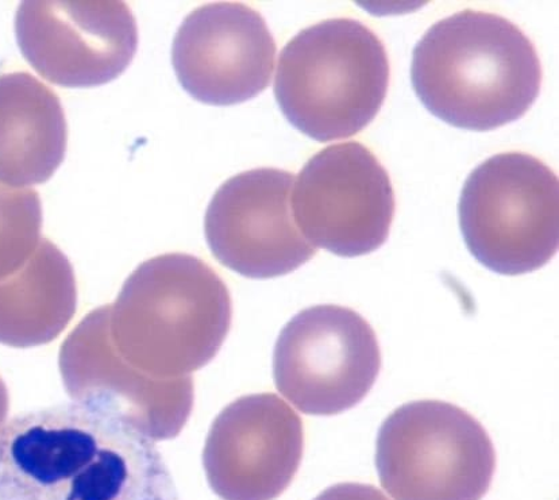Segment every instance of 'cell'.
Returning a JSON list of instances; mask_svg holds the SVG:
<instances>
[{
    "label": "cell",
    "mask_w": 559,
    "mask_h": 500,
    "mask_svg": "<svg viewBox=\"0 0 559 500\" xmlns=\"http://www.w3.org/2000/svg\"><path fill=\"white\" fill-rule=\"evenodd\" d=\"M0 500H179L151 437L87 406L19 414L0 426Z\"/></svg>",
    "instance_id": "1"
},
{
    "label": "cell",
    "mask_w": 559,
    "mask_h": 500,
    "mask_svg": "<svg viewBox=\"0 0 559 500\" xmlns=\"http://www.w3.org/2000/svg\"><path fill=\"white\" fill-rule=\"evenodd\" d=\"M411 79L432 116L455 128L488 132L532 109L542 67L534 44L512 22L465 10L421 37Z\"/></svg>",
    "instance_id": "2"
},
{
    "label": "cell",
    "mask_w": 559,
    "mask_h": 500,
    "mask_svg": "<svg viewBox=\"0 0 559 500\" xmlns=\"http://www.w3.org/2000/svg\"><path fill=\"white\" fill-rule=\"evenodd\" d=\"M114 346L146 377H191L214 359L229 334V289L203 260L158 255L142 263L110 305Z\"/></svg>",
    "instance_id": "3"
},
{
    "label": "cell",
    "mask_w": 559,
    "mask_h": 500,
    "mask_svg": "<svg viewBox=\"0 0 559 500\" xmlns=\"http://www.w3.org/2000/svg\"><path fill=\"white\" fill-rule=\"evenodd\" d=\"M384 44L350 19L319 22L280 53L275 96L285 118L319 142L352 138L373 121L386 98Z\"/></svg>",
    "instance_id": "4"
},
{
    "label": "cell",
    "mask_w": 559,
    "mask_h": 500,
    "mask_svg": "<svg viewBox=\"0 0 559 500\" xmlns=\"http://www.w3.org/2000/svg\"><path fill=\"white\" fill-rule=\"evenodd\" d=\"M459 215L466 247L484 266L500 275L528 274L558 250V178L526 153H501L467 178Z\"/></svg>",
    "instance_id": "5"
},
{
    "label": "cell",
    "mask_w": 559,
    "mask_h": 500,
    "mask_svg": "<svg viewBox=\"0 0 559 500\" xmlns=\"http://www.w3.org/2000/svg\"><path fill=\"white\" fill-rule=\"evenodd\" d=\"M376 467L393 500H481L496 452L487 430L452 403L418 401L382 424Z\"/></svg>",
    "instance_id": "6"
},
{
    "label": "cell",
    "mask_w": 559,
    "mask_h": 500,
    "mask_svg": "<svg viewBox=\"0 0 559 500\" xmlns=\"http://www.w3.org/2000/svg\"><path fill=\"white\" fill-rule=\"evenodd\" d=\"M381 369L373 328L347 307L322 305L295 316L273 355L276 388L308 416H336L358 405Z\"/></svg>",
    "instance_id": "7"
},
{
    "label": "cell",
    "mask_w": 559,
    "mask_h": 500,
    "mask_svg": "<svg viewBox=\"0 0 559 500\" xmlns=\"http://www.w3.org/2000/svg\"><path fill=\"white\" fill-rule=\"evenodd\" d=\"M293 212L306 240L341 258L384 246L395 217L390 175L359 142L331 145L295 179Z\"/></svg>",
    "instance_id": "8"
},
{
    "label": "cell",
    "mask_w": 559,
    "mask_h": 500,
    "mask_svg": "<svg viewBox=\"0 0 559 500\" xmlns=\"http://www.w3.org/2000/svg\"><path fill=\"white\" fill-rule=\"evenodd\" d=\"M110 312V305L90 312L62 344L67 394L78 405L123 419L153 441L173 440L191 416L193 380H157L129 366L114 346Z\"/></svg>",
    "instance_id": "9"
},
{
    "label": "cell",
    "mask_w": 559,
    "mask_h": 500,
    "mask_svg": "<svg viewBox=\"0 0 559 500\" xmlns=\"http://www.w3.org/2000/svg\"><path fill=\"white\" fill-rule=\"evenodd\" d=\"M15 33L28 64L71 88L112 82L139 48V28L123 2H24Z\"/></svg>",
    "instance_id": "10"
},
{
    "label": "cell",
    "mask_w": 559,
    "mask_h": 500,
    "mask_svg": "<svg viewBox=\"0 0 559 500\" xmlns=\"http://www.w3.org/2000/svg\"><path fill=\"white\" fill-rule=\"evenodd\" d=\"M295 175L275 168L239 174L215 192L204 230L219 263L250 278L288 275L317 254L293 212Z\"/></svg>",
    "instance_id": "11"
},
{
    "label": "cell",
    "mask_w": 559,
    "mask_h": 500,
    "mask_svg": "<svg viewBox=\"0 0 559 500\" xmlns=\"http://www.w3.org/2000/svg\"><path fill=\"white\" fill-rule=\"evenodd\" d=\"M305 428L282 397H239L215 418L203 451L209 485L222 500H275L300 467Z\"/></svg>",
    "instance_id": "12"
},
{
    "label": "cell",
    "mask_w": 559,
    "mask_h": 500,
    "mask_svg": "<svg viewBox=\"0 0 559 500\" xmlns=\"http://www.w3.org/2000/svg\"><path fill=\"white\" fill-rule=\"evenodd\" d=\"M276 43L260 13L241 3L192 11L176 34L173 61L188 94L203 104H242L267 88Z\"/></svg>",
    "instance_id": "13"
},
{
    "label": "cell",
    "mask_w": 559,
    "mask_h": 500,
    "mask_svg": "<svg viewBox=\"0 0 559 500\" xmlns=\"http://www.w3.org/2000/svg\"><path fill=\"white\" fill-rule=\"evenodd\" d=\"M66 151L59 96L31 73L0 75V180L13 187L45 183Z\"/></svg>",
    "instance_id": "14"
},
{
    "label": "cell",
    "mask_w": 559,
    "mask_h": 500,
    "mask_svg": "<svg viewBox=\"0 0 559 500\" xmlns=\"http://www.w3.org/2000/svg\"><path fill=\"white\" fill-rule=\"evenodd\" d=\"M75 272L49 240L0 281V344L32 348L59 337L76 312Z\"/></svg>",
    "instance_id": "15"
},
{
    "label": "cell",
    "mask_w": 559,
    "mask_h": 500,
    "mask_svg": "<svg viewBox=\"0 0 559 500\" xmlns=\"http://www.w3.org/2000/svg\"><path fill=\"white\" fill-rule=\"evenodd\" d=\"M43 206L36 191L0 180V281L13 275L41 241Z\"/></svg>",
    "instance_id": "16"
},
{
    "label": "cell",
    "mask_w": 559,
    "mask_h": 500,
    "mask_svg": "<svg viewBox=\"0 0 559 500\" xmlns=\"http://www.w3.org/2000/svg\"><path fill=\"white\" fill-rule=\"evenodd\" d=\"M313 500H390L379 488L359 483H341L328 488Z\"/></svg>",
    "instance_id": "17"
},
{
    "label": "cell",
    "mask_w": 559,
    "mask_h": 500,
    "mask_svg": "<svg viewBox=\"0 0 559 500\" xmlns=\"http://www.w3.org/2000/svg\"><path fill=\"white\" fill-rule=\"evenodd\" d=\"M10 408V397H9V391L8 388H5V384L0 378V426L4 424L5 418H8Z\"/></svg>",
    "instance_id": "18"
}]
</instances>
